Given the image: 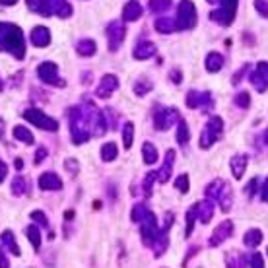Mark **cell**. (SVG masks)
Returning a JSON list of instances; mask_svg holds the SVG:
<instances>
[{
  "instance_id": "obj_1",
  "label": "cell",
  "mask_w": 268,
  "mask_h": 268,
  "mask_svg": "<svg viewBox=\"0 0 268 268\" xmlns=\"http://www.w3.org/2000/svg\"><path fill=\"white\" fill-rule=\"evenodd\" d=\"M130 220L134 224L140 226V239L146 247L152 249V245L155 243V239L159 237V226H157V218L152 210L146 204H134L132 206V212H130Z\"/></svg>"
},
{
  "instance_id": "obj_2",
  "label": "cell",
  "mask_w": 268,
  "mask_h": 268,
  "mask_svg": "<svg viewBox=\"0 0 268 268\" xmlns=\"http://www.w3.org/2000/svg\"><path fill=\"white\" fill-rule=\"evenodd\" d=\"M0 51L10 52L18 61H24L26 57V39L24 31L14 24L0 22Z\"/></svg>"
},
{
  "instance_id": "obj_3",
  "label": "cell",
  "mask_w": 268,
  "mask_h": 268,
  "mask_svg": "<svg viewBox=\"0 0 268 268\" xmlns=\"http://www.w3.org/2000/svg\"><path fill=\"white\" fill-rule=\"evenodd\" d=\"M68 119H70V138H72V142H74L76 146L86 144V142L91 138V132H89L84 105L72 107V109L68 111Z\"/></svg>"
},
{
  "instance_id": "obj_4",
  "label": "cell",
  "mask_w": 268,
  "mask_h": 268,
  "mask_svg": "<svg viewBox=\"0 0 268 268\" xmlns=\"http://www.w3.org/2000/svg\"><path fill=\"white\" fill-rule=\"evenodd\" d=\"M212 4H218L220 8L210 12V20L216 22L218 26L222 27H230L235 20V14H237V4L239 0H208Z\"/></svg>"
},
{
  "instance_id": "obj_5",
  "label": "cell",
  "mask_w": 268,
  "mask_h": 268,
  "mask_svg": "<svg viewBox=\"0 0 268 268\" xmlns=\"http://www.w3.org/2000/svg\"><path fill=\"white\" fill-rule=\"evenodd\" d=\"M222 134H224V121H222V117L212 115L208 119V123L204 125V128H202V132H200L198 146L202 150H210L222 138Z\"/></svg>"
},
{
  "instance_id": "obj_6",
  "label": "cell",
  "mask_w": 268,
  "mask_h": 268,
  "mask_svg": "<svg viewBox=\"0 0 268 268\" xmlns=\"http://www.w3.org/2000/svg\"><path fill=\"white\" fill-rule=\"evenodd\" d=\"M196 20H198V16H196L194 2L192 0H181L177 8V20H175L177 29H192L196 26Z\"/></svg>"
},
{
  "instance_id": "obj_7",
  "label": "cell",
  "mask_w": 268,
  "mask_h": 268,
  "mask_svg": "<svg viewBox=\"0 0 268 268\" xmlns=\"http://www.w3.org/2000/svg\"><path fill=\"white\" fill-rule=\"evenodd\" d=\"M24 119H26L27 123H31L37 128H41V130H47V132H57L59 130V121L49 115H45L43 111H39L35 107L26 109L24 111Z\"/></svg>"
},
{
  "instance_id": "obj_8",
  "label": "cell",
  "mask_w": 268,
  "mask_h": 268,
  "mask_svg": "<svg viewBox=\"0 0 268 268\" xmlns=\"http://www.w3.org/2000/svg\"><path fill=\"white\" fill-rule=\"evenodd\" d=\"M179 121H181V115L175 107H157L153 111V127L157 130H167Z\"/></svg>"
},
{
  "instance_id": "obj_9",
  "label": "cell",
  "mask_w": 268,
  "mask_h": 268,
  "mask_svg": "<svg viewBox=\"0 0 268 268\" xmlns=\"http://www.w3.org/2000/svg\"><path fill=\"white\" fill-rule=\"evenodd\" d=\"M37 76L43 84L47 86H57V88H63L64 86V80L59 78V66L51 61H45L37 66Z\"/></svg>"
},
{
  "instance_id": "obj_10",
  "label": "cell",
  "mask_w": 268,
  "mask_h": 268,
  "mask_svg": "<svg viewBox=\"0 0 268 268\" xmlns=\"http://www.w3.org/2000/svg\"><path fill=\"white\" fill-rule=\"evenodd\" d=\"M185 103L189 109H210L214 105V99H212V93L210 91H196V89H191L185 97Z\"/></svg>"
},
{
  "instance_id": "obj_11",
  "label": "cell",
  "mask_w": 268,
  "mask_h": 268,
  "mask_svg": "<svg viewBox=\"0 0 268 268\" xmlns=\"http://www.w3.org/2000/svg\"><path fill=\"white\" fill-rule=\"evenodd\" d=\"M251 84H253V88L258 91V93H262V91H266L268 89V63L266 61H260V63L256 64L255 68H253V72H251Z\"/></svg>"
},
{
  "instance_id": "obj_12",
  "label": "cell",
  "mask_w": 268,
  "mask_h": 268,
  "mask_svg": "<svg viewBox=\"0 0 268 268\" xmlns=\"http://www.w3.org/2000/svg\"><path fill=\"white\" fill-rule=\"evenodd\" d=\"M171 226H173V214H166V226L162 228L159 237H157L155 243L152 245V251H153V256H155V258L164 256V253H166L167 247H169V237H167V233H169V230H171Z\"/></svg>"
},
{
  "instance_id": "obj_13",
  "label": "cell",
  "mask_w": 268,
  "mask_h": 268,
  "mask_svg": "<svg viewBox=\"0 0 268 268\" xmlns=\"http://www.w3.org/2000/svg\"><path fill=\"white\" fill-rule=\"evenodd\" d=\"M231 235H233V222H231V220H224L222 224H218L216 230L212 231L208 245H210V247H220L222 243L228 241Z\"/></svg>"
},
{
  "instance_id": "obj_14",
  "label": "cell",
  "mask_w": 268,
  "mask_h": 268,
  "mask_svg": "<svg viewBox=\"0 0 268 268\" xmlns=\"http://www.w3.org/2000/svg\"><path fill=\"white\" fill-rule=\"evenodd\" d=\"M125 35H127L125 26H123L121 22H111V24L107 26V43H109V49L115 52L117 49L123 45Z\"/></svg>"
},
{
  "instance_id": "obj_15",
  "label": "cell",
  "mask_w": 268,
  "mask_h": 268,
  "mask_svg": "<svg viewBox=\"0 0 268 268\" xmlns=\"http://www.w3.org/2000/svg\"><path fill=\"white\" fill-rule=\"evenodd\" d=\"M117 89H119V78L115 74H105L101 78L97 89H95V95L101 97V99H107V97H111L115 93Z\"/></svg>"
},
{
  "instance_id": "obj_16",
  "label": "cell",
  "mask_w": 268,
  "mask_h": 268,
  "mask_svg": "<svg viewBox=\"0 0 268 268\" xmlns=\"http://www.w3.org/2000/svg\"><path fill=\"white\" fill-rule=\"evenodd\" d=\"M194 218L200 222V224H208L212 216H214V202L212 200H200V202H194L191 206Z\"/></svg>"
},
{
  "instance_id": "obj_17",
  "label": "cell",
  "mask_w": 268,
  "mask_h": 268,
  "mask_svg": "<svg viewBox=\"0 0 268 268\" xmlns=\"http://www.w3.org/2000/svg\"><path fill=\"white\" fill-rule=\"evenodd\" d=\"M39 189L41 191H61L63 189V181L57 173L47 171L43 175H39Z\"/></svg>"
},
{
  "instance_id": "obj_18",
  "label": "cell",
  "mask_w": 268,
  "mask_h": 268,
  "mask_svg": "<svg viewBox=\"0 0 268 268\" xmlns=\"http://www.w3.org/2000/svg\"><path fill=\"white\" fill-rule=\"evenodd\" d=\"M247 166H249V155L247 153H237V155H233L230 162V169H231V175L233 179H239L245 175V171H247Z\"/></svg>"
},
{
  "instance_id": "obj_19",
  "label": "cell",
  "mask_w": 268,
  "mask_h": 268,
  "mask_svg": "<svg viewBox=\"0 0 268 268\" xmlns=\"http://www.w3.org/2000/svg\"><path fill=\"white\" fill-rule=\"evenodd\" d=\"M155 45H153L152 41H146V39H142L136 43V47H134V52H132V57L136 59V61H146V59H152L153 55H155Z\"/></svg>"
},
{
  "instance_id": "obj_20",
  "label": "cell",
  "mask_w": 268,
  "mask_h": 268,
  "mask_svg": "<svg viewBox=\"0 0 268 268\" xmlns=\"http://www.w3.org/2000/svg\"><path fill=\"white\" fill-rule=\"evenodd\" d=\"M29 39H31V43L35 47H49V43H51V31H49V27L37 26L31 29Z\"/></svg>"
},
{
  "instance_id": "obj_21",
  "label": "cell",
  "mask_w": 268,
  "mask_h": 268,
  "mask_svg": "<svg viewBox=\"0 0 268 268\" xmlns=\"http://www.w3.org/2000/svg\"><path fill=\"white\" fill-rule=\"evenodd\" d=\"M173 164H175V150H167L166 157H164V166L157 171V181L159 183H167L171 173H173Z\"/></svg>"
},
{
  "instance_id": "obj_22",
  "label": "cell",
  "mask_w": 268,
  "mask_h": 268,
  "mask_svg": "<svg viewBox=\"0 0 268 268\" xmlns=\"http://www.w3.org/2000/svg\"><path fill=\"white\" fill-rule=\"evenodd\" d=\"M27 8L39 16H51L52 14V0H26Z\"/></svg>"
},
{
  "instance_id": "obj_23",
  "label": "cell",
  "mask_w": 268,
  "mask_h": 268,
  "mask_svg": "<svg viewBox=\"0 0 268 268\" xmlns=\"http://www.w3.org/2000/svg\"><path fill=\"white\" fill-rule=\"evenodd\" d=\"M142 16V6L138 0H130L123 8V20L125 22H136Z\"/></svg>"
},
{
  "instance_id": "obj_24",
  "label": "cell",
  "mask_w": 268,
  "mask_h": 268,
  "mask_svg": "<svg viewBox=\"0 0 268 268\" xmlns=\"http://www.w3.org/2000/svg\"><path fill=\"white\" fill-rule=\"evenodd\" d=\"M206 70L210 72V74H214V72H220L222 68H224V57L220 55V52H208L206 55Z\"/></svg>"
},
{
  "instance_id": "obj_25",
  "label": "cell",
  "mask_w": 268,
  "mask_h": 268,
  "mask_svg": "<svg viewBox=\"0 0 268 268\" xmlns=\"http://www.w3.org/2000/svg\"><path fill=\"white\" fill-rule=\"evenodd\" d=\"M95 51H97V45H95L93 39L84 37L76 43V52L80 55V57H93Z\"/></svg>"
},
{
  "instance_id": "obj_26",
  "label": "cell",
  "mask_w": 268,
  "mask_h": 268,
  "mask_svg": "<svg viewBox=\"0 0 268 268\" xmlns=\"http://www.w3.org/2000/svg\"><path fill=\"white\" fill-rule=\"evenodd\" d=\"M0 241H2V245H4L14 256H22V251H20V247H18V243H16V237H14V233L10 230L2 231Z\"/></svg>"
},
{
  "instance_id": "obj_27",
  "label": "cell",
  "mask_w": 268,
  "mask_h": 268,
  "mask_svg": "<svg viewBox=\"0 0 268 268\" xmlns=\"http://www.w3.org/2000/svg\"><path fill=\"white\" fill-rule=\"evenodd\" d=\"M243 243H245V247H249V249L258 247V245L262 243V231L256 230V228L247 230L245 231V235H243Z\"/></svg>"
},
{
  "instance_id": "obj_28",
  "label": "cell",
  "mask_w": 268,
  "mask_h": 268,
  "mask_svg": "<svg viewBox=\"0 0 268 268\" xmlns=\"http://www.w3.org/2000/svg\"><path fill=\"white\" fill-rule=\"evenodd\" d=\"M52 14L61 20H66L72 16V6L68 4V0H52Z\"/></svg>"
},
{
  "instance_id": "obj_29",
  "label": "cell",
  "mask_w": 268,
  "mask_h": 268,
  "mask_svg": "<svg viewBox=\"0 0 268 268\" xmlns=\"http://www.w3.org/2000/svg\"><path fill=\"white\" fill-rule=\"evenodd\" d=\"M153 27H155V31L157 33H173L175 29H177V24H175V20H171V18H157L155 22H153Z\"/></svg>"
},
{
  "instance_id": "obj_30",
  "label": "cell",
  "mask_w": 268,
  "mask_h": 268,
  "mask_svg": "<svg viewBox=\"0 0 268 268\" xmlns=\"http://www.w3.org/2000/svg\"><path fill=\"white\" fill-rule=\"evenodd\" d=\"M142 157L146 166H153L157 162V148L153 146L152 142H144L142 144Z\"/></svg>"
},
{
  "instance_id": "obj_31",
  "label": "cell",
  "mask_w": 268,
  "mask_h": 268,
  "mask_svg": "<svg viewBox=\"0 0 268 268\" xmlns=\"http://www.w3.org/2000/svg\"><path fill=\"white\" fill-rule=\"evenodd\" d=\"M226 185H228V183H224L222 179L212 181V183L206 187V196H208V200H218V198H220V194H222L224 189H226Z\"/></svg>"
},
{
  "instance_id": "obj_32",
  "label": "cell",
  "mask_w": 268,
  "mask_h": 268,
  "mask_svg": "<svg viewBox=\"0 0 268 268\" xmlns=\"http://www.w3.org/2000/svg\"><path fill=\"white\" fill-rule=\"evenodd\" d=\"M117 155H119V148H117L115 142H107V144H103L101 146V159L105 164L117 159Z\"/></svg>"
},
{
  "instance_id": "obj_33",
  "label": "cell",
  "mask_w": 268,
  "mask_h": 268,
  "mask_svg": "<svg viewBox=\"0 0 268 268\" xmlns=\"http://www.w3.org/2000/svg\"><path fill=\"white\" fill-rule=\"evenodd\" d=\"M12 134H14V138H16V140L24 142V144H29V146L35 142V136H33V134H31V130H27L26 127H14Z\"/></svg>"
},
{
  "instance_id": "obj_34",
  "label": "cell",
  "mask_w": 268,
  "mask_h": 268,
  "mask_svg": "<svg viewBox=\"0 0 268 268\" xmlns=\"http://www.w3.org/2000/svg\"><path fill=\"white\" fill-rule=\"evenodd\" d=\"M191 140V130H189V125H187V121H179L177 123V142L181 146H187Z\"/></svg>"
},
{
  "instance_id": "obj_35",
  "label": "cell",
  "mask_w": 268,
  "mask_h": 268,
  "mask_svg": "<svg viewBox=\"0 0 268 268\" xmlns=\"http://www.w3.org/2000/svg\"><path fill=\"white\" fill-rule=\"evenodd\" d=\"M226 262H228V268H245L247 266V256L237 253V251L235 253H228Z\"/></svg>"
},
{
  "instance_id": "obj_36",
  "label": "cell",
  "mask_w": 268,
  "mask_h": 268,
  "mask_svg": "<svg viewBox=\"0 0 268 268\" xmlns=\"http://www.w3.org/2000/svg\"><path fill=\"white\" fill-rule=\"evenodd\" d=\"M218 204H220V208H222V212H230V210H231V204H233V194H231L230 185H226L224 192L220 194V198H218Z\"/></svg>"
},
{
  "instance_id": "obj_37",
  "label": "cell",
  "mask_w": 268,
  "mask_h": 268,
  "mask_svg": "<svg viewBox=\"0 0 268 268\" xmlns=\"http://www.w3.org/2000/svg\"><path fill=\"white\" fill-rule=\"evenodd\" d=\"M26 235H27V239H29V243L33 245V249L35 251H39L41 249V231L37 230V226H27L26 228Z\"/></svg>"
},
{
  "instance_id": "obj_38",
  "label": "cell",
  "mask_w": 268,
  "mask_h": 268,
  "mask_svg": "<svg viewBox=\"0 0 268 268\" xmlns=\"http://www.w3.org/2000/svg\"><path fill=\"white\" fill-rule=\"evenodd\" d=\"M132 140H134V125L128 121L123 125V146H125V150L132 148Z\"/></svg>"
},
{
  "instance_id": "obj_39",
  "label": "cell",
  "mask_w": 268,
  "mask_h": 268,
  "mask_svg": "<svg viewBox=\"0 0 268 268\" xmlns=\"http://www.w3.org/2000/svg\"><path fill=\"white\" fill-rule=\"evenodd\" d=\"M27 192V181L22 175H18V177H14L12 181V194L14 196H22V194H26Z\"/></svg>"
},
{
  "instance_id": "obj_40",
  "label": "cell",
  "mask_w": 268,
  "mask_h": 268,
  "mask_svg": "<svg viewBox=\"0 0 268 268\" xmlns=\"http://www.w3.org/2000/svg\"><path fill=\"white\" fill-rule=\"evenodd\" d=\"M155 181H157V173H155V171H148L146 177H144V196H146V198L152 196V187Z\"/></svg>"
},
{
  "instance_id": "obj_41",
  "label": "cell",
  "mask_w": 268,
  "mask_h": 268,
  "mask_svg": "<svg viewBox=\"0 0 268 268\" xmlns=\"http://www.w3.org/2000/svg\"><path fill=\"white\" fill-rule=\"evenodd\" d=\"M171 4H173V0H150V10L153 14H162L169 10Z\"/></svg>"
},
{
  "instance_id": "obj_42",
  "label": "cell",
  "mask_w": 268,
  "mask_h": 268,
  "mask_svg": "<svg viewBox=\"0 0 268 268\" xmlns=\"http://www.w3.org/2000/svg\"><path fill=\"white\" fill-rule=\"evenodd\" d=\"M233 103H235L237 107H241V109H249V107H251V95H249V91H239V93L235 95Z\"/></svg>"
},
{
  "instance_id": "obj_43",
  "label": "cell",
  "mask_w": 268,
  "mask_h": 268,
  "mask_svg": "<svg viewBox=\"0 0 268 268\" xmlns=\"http://www.w3.org/2000/svg\"><path fill=\"white\" fill-rule=\"evenodd\" d=\"M175 189L181 192H189V189H191V181H189V175L187 173H183V175H179L177 179H175Z\"/></svg>"
},
{
  "instance_id": "obj_44",
  "label": "cell",
  "mask_w": 268,
  "mask_h": 268,
  "mask_svg": "<svg viewBox=\"0 0 268 268\" xmlns=\"http://www.w3.org/2000/svg\"><path fill=\"white\" fill-rule=\"evenodd\" d=\"M153 86L150 84V82H146V80H140V82H136V86H134V93L136 95H146L150 89H152Z\"/></svg>"
},
{
  "instance_id": "obj_45",
  "label": "cell",
  "mask_w": 268,
  "mask_h": 268,
  "mask_svg": "<svg viewBox=\"0 0 268 268\" xmlns=\"http://www.w3.org/2000/svg\"><path fill=\"white\" fill-rule=\"evenodd\" d=\"M31 220L33 222H37L39 226H43V228H47L49 226V218L45 216V212H41V210H35V212H31Z\"/></svg>"
},
{
  "instance_id": "obj_46",
  "label": "cell",
  "mask_w": 268,
  "mask_h": 268,
  "mask_svg": "<svg viewBox=\"0 0 268 268\" xmlns=\"http://www.w3.org/2000/svg\"><path fill=\"white\" fill-rule=\"evenodd\" d=\"M256 191H258V179L255 177V179H251L249 185L245 187V194H247L249 198H253V196L256 194Z\"/></svg>"
},
{
  "instance_id": "obj_47",
  "label": "cell",
  "mask_w": 268,
  "mask_h": 268,
  "mask_svg": "<svg viewBox=\"0 0 268 268\" xmlns=\"http://www.w3.org/2000/svg\"><path fill=\"white\" fill-rule=\"evenodd\" d=\"M255 10L268 20V0H255Z\"/></svg>"
},
{
  "instance_id": "obj_48",
  "label": "cell",
  "mask_w": 268,
  "mask_h": 268,
  "mask_svg": "<svg viewBox=\"0 0 268 268\" xmlns=\"http://www.w3.org/2000/svg\"><path fill=\"white\" fill-rule=\"evenodd\" d=\"M194 220H196V218H194V212H192V208H189V210H187V230H185V235H187V237H189V235L192 233V228H194Z\"/></svg>"
},
{
  "instance_id": "obj_49",
  "label": "cell",
  "mask_w": 268,
  "mask_h": 268,
  "mask_svg": "<svg viewBox=\"0 0 268 268\" xmlns=\"http://www.w3.org/2000/svg\"><path fill=\"white\" fill-rule=\"evenodd\" d=\"M249 264H251V268H264V258H262L260 253H253Z\"/></svg>"
},
{
  "instance_id": "obj_50",
  "label": "cell",
  "mask_w": 268,
  "mask_h": 268,
  "mask_svg": "<svg viewBox=\"0 0 268 268\" xmlns=\"http://www.w3.org/2000/svg\"><path fill=\"white\" fill-rule=\"evenodd\" d=\"M47 155H49L47 148H43V146H41V148H37V153H35V157H33V164H35V166L43 164V159H45Z\"/></svg>"
},
{
  "instance_id": "obj_51",
  "label": "cell",
  "mask_w": 268,
  "mask_h": 268,
  "mask_svg": "<svg viewBox=\"0 0 268 268\" xmlns=\"http://www.w3.org/2000/svg\"><path fill=\"white\" fill-rule=\"evenodd\" d=\"M64 167H66V169H68L70 173H74V175H76L78 171H80V166H78V162H76V159H72V157H68V159L64 162Z\"/></svg>"
},
{
  "instance_id": "obj_52",
  "label": "cell",
  "mask_w": 268,
  "mask_h": 268,
  "mask_svg": "<svg viewBox=\"0 0 268 268\" xmlns=\"http://www.w3.org/2000/svg\"><path fill=\"white\" fill-rule=\"evenodd\" d=\"M247 70H249V64L241 66V70H239V72H237V74L233 76V80H231V82H233V86H237V84H239V80H241V78L245 76V74H247Z\"/></svg>"
},
{
  "instance_id": "obj_53",
  "label": "cell",
  "mask_w": 268,
  "mask_h": 268,
  "mask_svg": "<svg viewBox=\"0 0 268 268\" xmlns=\"http://www.w3.org/2000/svg\"><path fill=\"white\" fill-rule=\"evenodd\" d=\"M169 78L173 80V84H181V70H179V68H173V70L169 72Z\"/></svg>"
},
{
  "instance_id": "obj_54",
  "label": "cell",
  "mask_w": 268,
  "mask_h": 268,
  "mask_svg": "<svg viewBox=\"0 0 268 268\" xmlns=\"http://www.w3.org/2000/svg\"><path fill=\"white\" fill-rule=\"evenodd\" d=\"M0 268H10V260H8V256L2 249H0Z\"/></svg>"
},
{
  "instance_id": "obj_55",
  "label": "cell",
  "mask_w": 268,
  "mask_h": 268,
  "mask_svg": "<svg viewBox=\"0 0 268 268\" xmlns=\"http://www.w3.org/2000/svg\"><path fill=\"white\" fill-rule=\"evenodd\" d=\"M6 175H8V166H6V164L0 159V183L6 179Z\"/></svg>"
},
{
  "instance_id": "obj_56",
  "label": "cell",
  "mask_w": 268,
  "mask_h": 268,
  "mask_svg": "<svg viewBox=\"0 0 268 268\" xmlns=\"http://www.w3.org/2000/svg\"><path fill=\"white\" fill-rule=\"evenodd\" d=\"M260 198H262L264 202H268V177H266V181H264V185H262V189H260Z\"/></svg>"
},
{
  "instance_id": "obj_57",
  "label": "cell",
  "mask_w": 268,
  "mask_h": 268,
  "mask_svg": "<svg viewBox=\"0 0 268 268\" xmlns=\"http://www.w3.org/2000/svg\"><path fill=\"white\" fill-rule=\"evenodd\" d=\"M16 2H18V0H0V4H2V6H14Z\"/></svg>"
},
{
  "instance_id": "obj_58",
  "label": "cell",
  "mask_w": 268,
  "mask_h": 268,
  "mask_svg": "<svg viewBox=\"0 0 268 268\" xmlns=\"http://www.w3.org/2000/svg\"><path fill=\"white\" fill-rule=\"evenodd\" d=\"M0 140H4V119H0Z\"/></svg>"
},
{
  "instance_id": "obj_59",
  "label": "cell",
  "mask_w": 268,
  "mask_h": 268,
  "mask_svg": "<svg viewBox=\"0 0 268 268\" xmlns=\"http://www.w3.org/2000/svg\"><path fill=\"white\" fill-rule=\"evenodd\" d=\"M16 169H24V159H22V157L16 159Z\"/></svg>"
},
{
  "instance_id": "obj_60",
  "label": "cell",
  "mask_w": 268,
  "mask_h": 268,
  "mask_svg": "<svg viewBox=\"0 0 268 268\" xmlns=\"http://www.w3.org/2000/svg\"><path fill=\"white\" fill-rule=\"evenodd\" d=\"M262 140H264V144H268V128L264 130V136H262Z\"/></svg>"
},
{
  "instance_id": "obj_61",
  "label": "cell",
  "mask_w": 268,
  "mask_h": 268,
  "mask_svg": "<svg viewBox=\"0 0 268 268\" xmlns=\"http://www.w3.org/2000/svg\"><path fill=\"white\" fill-rule=\"evenodd\" d=\"M2 89H4V84H2V78H0V91H2Z\"/></svg>"
}]
</instances>
